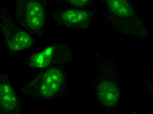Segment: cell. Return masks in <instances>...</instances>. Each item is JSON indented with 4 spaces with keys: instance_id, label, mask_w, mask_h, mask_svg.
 Masks as SVG:
<instances>
[{
    "instance_id": "1",
    "label": "cell",
    "mask_w": 153,
    "mask_h": 114,
    "mask_svg": "<svg viewBox=\"0 0 153 114\" xmlns=\"http://www.w3.org/2000/svg\"><path fill=\"white\" fill-rule=\"evenodd\" d=\"M111 56L97 57L93 81L96 99L102 107L109 110L117 107L121 94V75L115 58Z\"/></svg>"
},
{
    "instance_id": "2",
    "label": "cell",
    "mask_w": 153,
    "mask_h": 114,
    "mask_svg": "<svg viewBox=\"0 0 153 114\" xmlns=\"http://www.w3.org/2000/svg\"><path fill=\"white\" fill-rule=\"evenodd\" d=\"M66 75L62 66L44 68L23 88L25 94L35 100L51 101L65 91Z\"/></svg>"
},
{
    "instance_id": "3",
    "label": "cell",
    "mask_w": 153,
    "mask_h": 114,
    "mask_svg": "<svg viewBox=\"0 0 153 114\" xmlns=\"http://www.w3.org/2000/svg\"><path fill=\"white\" fill-rule=\"evenodd\" d=\"M16 15L22 27L31 33H40L44 28L45 7L38 1H17Z\"/></svg>"
},
{
    "instance_id": "4",
    "label": "cell",
    "mask_w": 153,
    "mask_h": 114,
    "mask_svg": "<svg viewBox=\"0 0 153 114\" xmlns=\"http://www.w3.org/2000/svg\"><path fill=\"white\" fill-rule=\"evenodd\" d=\"M72 58L71 51L66 45L54 43L30 56L26 64L31 67L43 69L68 62Z\"/></svg>"
},
{
    "instance_id": "5",
    "label": "cell",
    "mask_w": 153,
    "mask_h": 114,
    "mask_svg": "<svg viewBox=\"0 0 153 114\" xmlns=\"http://www.w3.org/2000/svg\"><path fill=\"white\" fill-rule=\"evenodd\" d=\"M92 15L90 10L80 8H68L52 14L58 26L77 29H86L92 21Z\"/></svg>"
},
{
    "instance_id": "6",
    "label": "cell",
    "mask_w": 153,
    "mask_h": 114,
    "mask_svg": "<svg viewBox=\"0 0 153 114\" xmlns=\"http://www.w3.org/2000/svg\"><path fill=\"white\" fill-rule=\"evenodd\" d=\"M22 104L6 74L0 72V114H21Z\"/></svg>"
},
{
    "instance_id": "7",
    "label": "cell",
    "mask_w": 153,
    "mask_h": 114,
    "mask_svg": "<svg viewBox=\"0 0 153 114\" xmlns=\"http://www.w3.org/2000/svg\"><path fill=\"white\" fill-rule=\"evenodd\" d=\"M4 33L8 48L13 51H22L33 44L31 37L26 30L18 26L13 22L6 23Z\"/></svg>"
},
{
    "instance_id": "8",
    "label": "cell",
    "mask_w": 153,
    "mask_h": 114,
    "mask_svg": "<svg viewBox=\"0 0 153 114\" xmlns=\"http://www.w3.org/2000/svg\"><path fill=\"white\" fill-rule=\"evenodd\" d=\"M107 6L114 16L130 18L135 15L132 6L125 1H108Z\"/></svg>"
},
{
    "instance_id": "9",
    "label": "cell",
    "mask_w": 153,
    "mask_h": 114,
    "mask_svg": "<svg viewBox=\"0 0 153 114\" xmlns=\"http://www.w3.org/2000/svg\"><path fill=\"white\" fill-rule=\"evenodd\" d=\"M68 1L69 4L76 7H84L89 2L88 1Z\"/></svg>"
}]
</instances>
